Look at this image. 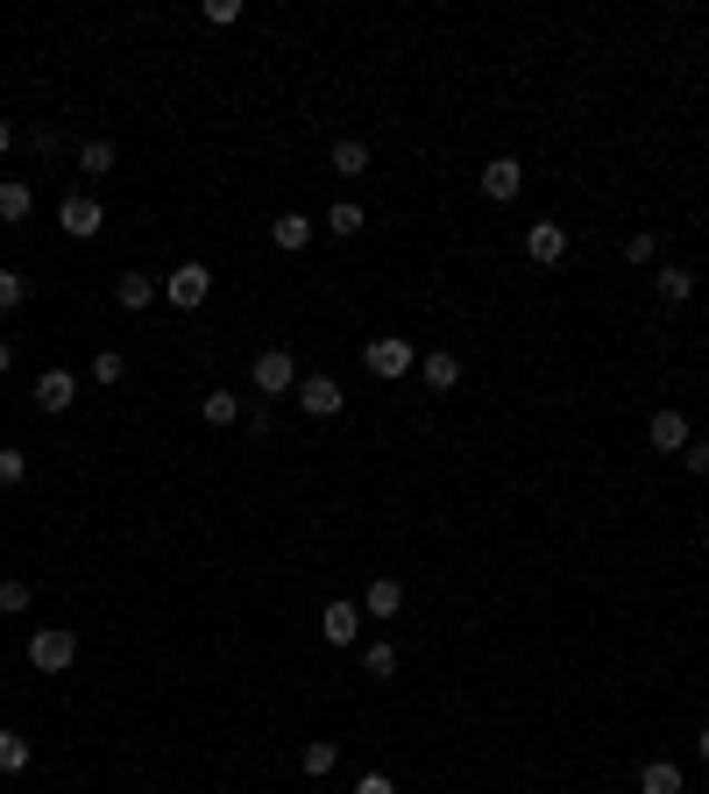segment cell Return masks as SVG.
Here are the masks:
<instances>
[{
	"label": "cell",
	"instance_id": "obj_9",
	"mask_svg": "<svg viewBox=\"0 0 709 794\" xmlns=\"http://www.w3.org/2000/svg\"><path fill=\"white\" fill-rule=\"evenodd\" d=\"M688 440H696V433H688L681 412H653V419H646V448H653V454H681Z\"/></svg>",
	"mask_w": 709,
	"mask_h": 794
},
{
	"label": "cell",
	"instance_id": "obj_29",
	"mask_svg": "<svg viewBox=\"0 0 709 794\" xmlns=\"http://www.w3.org/2000/svg\"><path fill=\"white\" fill-rule=\"evenodd\" d=\"M22 298H29V277L22 269H0V313H14Z\"/></svg>",
	"mask_w": 709,
	"mask_h": 794
},
{
	"label": "cell",
	"instance_id": "obj_19",
	"mask_svg": "<svg viewBox=\"0 0 709 794\" xmlns=\"http://www.w3.org/2000/svg\"><path fill=\"white\" fill-rule=\"evenodd\" d=\"M653 292H660L667 305H688V298H696V277H688L681 263H660V269H653Z\"/></svg>",
	"mask_w": 709,
	"mask_h": 794
},
{
	"label": "cell",
	"instance_id": "obj_1",
	"mask_svg": "<svg viewBox=\"0 0 709 794\" xmlns=\"http://www.w3.org/2000/svg\"><path fill=\"white\" fill-rule=\"evenodd\" d=\"M71 660H79V631L71 625H43L29 638V667L36 674H71Z\"/></svg>",
	"mask_w": 709,
	"mask_h": 794
},
{
	"label": "cell",
	"instance_id": "obj_21",
	"mask_svg": "<svg viewBox=\"0 0 709 794\" xmlns=\"http://www.w3.org/2000/svg\"><path fill=\"white\" fill-rule=\"evenodd\" d=\"M114 164H121V149H114V143H107V135H92V143L79 149V170H86V178H107V170H114Z\"/></svg>",
	"mask_w": 709,
	"mask_h": 794
},
{
	"label": "cell",
	"instance_id": "obj_37",
	"mask_svg": "<svg viewBox=\"0 0 709 794\" xmlns=\"http://www.w3.org/2000/svg\"><path fill=\"white\" fill-rule=\"evenodd\" d=\"M702 547H709V526H702Z\"/></svg>",
	"mask_w": 709,
	"mask_h": 794
},
{
	"label": "cell",
	"instance_id": "obj_22",
	"mask_svg": "<svg viewBox=\"0 0 709 794\" xmlns=\"http://www.w3.org/2000/svg\"><path fill=\"white\" fill-rule=\"evenodd\" d=\"M199 419H206V425H235V419H242V398H235V391H206V398H199Z\"/></svg>",
	"mask_w": 709,
	"mask_h": 794
},
{
	"label": "cell",
	"instance_id": "obj_12",
	"mask_svg": "<svg viewBox=\"0 0 709 794\" xmlns=\"http://www.w3.org/2000/svg\"><path fill=\"white\" fill-rule=\"evenodd\" d=\"M405 610V582L397 575H376L370 589H362V617H397Z\"/></svg>",
	"mask_w": 709,
	"mask_h": 794
},
{
	"label": "cell",
	"instance_id": "obj_18",
	"mask_svg": "<svg viewBox=\"0 0 709 794\" xmlns=\"http://www.w3.org/2000/svg\"><path fill=\"white\" fill-rule=\"evenodd\" d=\"M29 213H36V192H29L22 178H0V220H8V227H22Z\"/></svg>",
	"mask_w": 709,
	"mask_h": 794
},
{
	"label": "cell",
	"instance_id": "obj_28",
	"mask_svg": "<svg viewBox=\"0 0 709 794\" xmlns=\"http://www.w3.org/2000/svg\"><path fill=\"white\" fill-rule=\"evenodd\" d=\"M653 256H660V242L646 235V227H639V235H624V263H631V269H646Z\"/></svg>",
	"mask_w": 709,
	"mask_h": 794
},
{
	"label": "cell",
	"instance_id": "obj_14",
	"mask_svg": "<svg viewBox=\"0 0 709 794\" xmlns=\"http://www.w3.org/2000/svg\"><path fill=\"white\" fill-rule=\"evenodd\" d=\"M355 631H362L355 604H327V610H319V638H327V646H355Z\"/></svg>",
	"mask_w": 709,
	"mask_h": 794
},
{
	"label": "cell",
	"instance_id": "obj_23",
	"mask_svg": "<svg viewBox=\"0 0 709 794\" xmlns=\"http://www.w3.org/2000/svg\"><path fill=\"white\" fill-rule=\"evenodd\" d=\"M362 674H370V682H391V674H397V646H391V638L362 646Z\"/></svg>",
	"mask_w": 709,
	"mask_h": 794
},
{
	"label": "cell",
	"instance_id": "obj_31",
	"mask_svg": "<svg viewBox=\"0 0 709 794\" xmlns=\"http://www.w3.org/2000/svg\"><path fill=\"white\" fill-rule=\"evenodd\" d=\"M681 469H688V476H709V440H688V448H681Z\"/></svg>",
	"mask_w": 709,
	"mask_h": 794
},
{
	"label": "cell",
	"instance_id": "obj_11",
	"mask_svg": "<svg viewBox=\"0 0 709 794\" xmlns=\"http://www.w3.org/2000/svg\"><path fill=\"white\" fill-rule=\"evenodd\" d=\"M483 192H490V199H519V192H525V164L519 157H490L483 164Z\"/></svg>",
	"mask_w": 709,
	"mask_h": 794
},
{
	"label": "cell",
	"instance_id": "obj_34",
	"mask_svg": "<svg viewBox=\"0 0 709 794\" xmlns=\"http://www.w3.org/2000/svg\"><path fill=\"white\" fill-rule=\"evenodd\" d=\"M8 149H14V121H0V157H8Z\"/></svg>",
	"mask_w": 709,
	"mask_h": 794
},
{
	"label": "cell",
	"instance_id": "obj_35",
	"mask_svg": "<svg viewBox=\"0 0 709 794\" xmlns=\"http://www.w3.org/2000/svg\"><path fill=\"white\" fill-rule=\"evenodd\" d=\"M696 759H702V766H709V731H696Z\"/></svg>",
	"mask_w": 709,
	"mask_h": 794
},
{
	"label": "cell",
	"instance_id": "obj_15",
	"mask_svg": "<svg viewBox=\"0 0 709 794\" xmlns=\"http://www.w3.org/2000/svg\"><path fill=\"white\" fill-rule=\"evenodd\" d=\"M313 235H319V227L305 220V213H277V220H270V248H284V256H298Z\"/></svg>",
	"mask_w": 709,
	"mask_h": 794
},
{
	"label": "cell",
	"instance_id": "obj_24",
	"mask_svg": "<svg viewBox=\"0 0 709 794\" xmlns=\"http://www.w3.org/2000/svg\"><path fill=\"white\" fill-rule=\"evenodd\" d=\"M29 759H36V752H29L22 731H0V773H29Z\"/></svg>",
	"mask_w": 709,
	"mask_h": 794
},
{
	"label": "cell",
	"instance_id": "obj_6",
	"mask_svg": "<svg viewBox=\"0 0 709 794\" xmlns=\"http://www.w3.org/2000/svg\"><path fill=\"white\" fill-rule=\"evenodd\" d=\"M292 398H298V412H305V419H334L341 404H348V391H341L334 376H298V391H292Z\"/></svg>",
	"mask_w": 709,
	"mask_h": 794
},
{
	"label": "cell",
	"instance_id": "obj_5",
	"mask_svg": "<svg viewBox=\"0 0 709 794\" xmlns=\"http://www.w3.org/2000/svg\"><path fill=\"white\" fill-rule=\"evenodd\" d=\"M362 362H370V376H383V383H397V376H412V341L383 334V341H370V347H362Z\"/></svg>",
	"mask_w": 709,
	"mask_h": 794
},
{
	"label": "cell",
	"instance_id": "obj_3",
	"mask_svg": "<svg viewBox=\"0 0 709 794\" xmlns=\"http://www.w3.org/2000/svg\"><path fill=\"white\" fill-rule=\"evenodd\" d=\"M164 298L178 305V313H199V305L214 298V269H206V263H178V269L164 277Z\"/></svg>",
	"mask_w": 709,
	"mask_h": 794
},
{
	"label": "cell",
	"instance_id": "obj_13",
	"mask_svg": "<svg viewBox=\"0 0 709 794\" xmlns=\"http://www.w3.org/2000/svg\"><path fill=\"white\" fill-rule=\"evenodd\" d=\"M418 376H426V391L447 398L454 383H462V355H447V347H433V355H418Z\"/></svg>",
	"mask_w": 709,
	"mask_h": 794
},
{
	"label": "cell",
	"instance_id": "obj_17",
	"mask_svg": "<svg viewBox=\"0 0 709 794\" xmlns=\"http://www.w3.org/2000/svg\"><path fill=\"white\" fill-rule=\"evenodd\" d=\"M639 794H688V781H681L674 759H646L639 766Z\"/></svg>",
	"mask_w": 709,
	"mask_h": 794
},
{
	"label": "cell",
	"instance_id": "obj_26",
	"mask_svg": "<svg viewBox=\"0 0 709 794\" xmlns=\"http://www.w3.org/2000/svg\"><path fill=\"white\" fill-rule=\"evenodd\" d=\"M29 604H36V589L22 582V575H8V582H0V610H8V617H22Z\"/></svg>",
	"mask_w": 709,
	"mask_h": 794
},
{
	"label": "cell",
	"instance_id": "obj_30",
	"mask_svg": "<svg viewBox=\"0 0 709 794\" xmlns=\"http://www.w3.org/2000/svg\"><path fill=\"white\" fill-rule=\"evenodd\" d=\"M22 476H29V454L22 448H0V490H14Z\"/></svg>",
	"mask_w": 709,
	"mask_h": 794
},
{
	"label": "cell",
	"instance_id": "obj_4",
	"mask_svg": "<svg viewBox=\"0 0 709 794\" xmlns=\"http://www.w3.org/2000/svg\"><path fill=\"white\" fill-rule=\"evenodd\" d=\"M57 227H65L71 242H92L107 227V206L92 199V192H65V206H57Z\"/></svg>",
	"mask_w": 709,
	"mask_h": 794
},
{
	"label": "cell",
	"instance_id": "obj_7",
	"mask_svg": "<svg viewBox=\"0 0 709 794\" xmlns=\"http://www.w3.org/2000/svg\"><path fill=\"white\" fill-rule=\"evenodd\" d=\"M525 256L540 263V269H553V263L568 256V227H561V220H532V227H525Z\"/></svg>",
	"mask_w": 709,
	"mask_h": 794
},
{
	"label": "cell",
	"instance_id": "obj_27",
	"mask_svg": "<svg viewBox=\"0 0 709 794\" xmlns=\"http://www.w3.org/2000/svg\"><path fill=\"white\" fill-rule=\"evenodd\" d=\"M327 227H334V235H348V242H355V235H362V227H370V220H362V206H355V199H341V206L327 213Z\"/></svg>",
	"mask_w": 709,
	"mask_h": 794
},
{
	"label": "cell",
	"instance_id": "obj_2",
	"mask_svg": "<svg viewBox=\"0 0 709 794\" xmlns=\"http://www.w3.org/2000/svg\"><path fill=\"white\" fill-rule=\"evenodd\" d=\"M248 383H256V398H292V391H298V362H292V347H263L256 370H248Z\"/></svg>",
	"mask_w": 709,
	"mask_h": 794
},
{
	"label": "cell",
	"instance_id": "obj_20",
	"mask_svg": "<svg viewBox=\"0 0 709 794\" xmlns=\"http://www.w3.org/2000/svg\"><path fill=\"white\" fill-rule=\"evenodd\" d=\"M327 164L341 170V178H362V170H370V143H355V135H341V143L327 149Z\"/></svg>",
	"mask_w": 709,
	"mask_h": 794
},
{
	"label": "cell",
	"instance_id": "obj_8",
	"mask_svg": "<svg viewBox=\"0 0 709 794\" xmlns=\"http://www.w3.org/2000/svg\"><path fill=\"white\" fill-rule=\"evenodd\" d=\"M164 298V277H142V269H121L114 277V305L121 313H142V305H157Z\"/></svg>",
	"mask_w": 709,
	"mask_h": 794
},
{
	"label": "cell",
	"instance_id": "obj_33",
	"mask_svg": "<svg viewBox=\"0 0 709 794\" xmlns=\"http://www.w3.org/2000/svg\"><path fill=\"white\" fill-rule=\"evenodd\" d=\"M355 794H397V787H391V773H362Z\"/></svg>",
	"mask_w": 709,
	"mask_h": 794
},
{
	"label": "cell",
	"instance_id": "obj_32",
	"mask_svg": "<svg viewBox=\"0 0 709 794\" xmlns=\"http://www.w3.org/2000/svg\"><path fill=\"white\" fill-rule=\"evenodd\" d=\"M206 22H220V29L242 22V0H206Z\"/></svg>",
	"mask_w": 709,
	"mask_h": 794
},
{
	"label": "cell",
	"instance_id": "obj_25",
	"mask_svg": "<svg viewBox=\"0 0 709 794\" xmlns=\"http://www.w3.org/2000/svg\"><path fill=\"white\" fill-rule=\"evenodd\" d=\"M128 376V355L121 347H100V355H92V383H121Z\"/></svg>",
	"mask_w": 709,
	"mask_h": 794
},
{
	"label": "cell",
	"instance_id": "obj_36",
	"mask_svg": "<svg viewBox=\"0 0 709 794\" xmlns=\"http://www.w3.org/2000/svg\"><path fill=\"white\" fill-rule=\"evenodd\" d=\"M0 370H14V347L8 341H0Z\"/></svg>",
	"mask_w": 709,
	"mask_h": 794
},
{
	"label": "cell",
	"instance_id": "obj_16",
	"mask_svg": "<svg viewBox=\"0 0 709 794\" xmlns=\"http://www.w3.org/2000/svg\"><path fill=\"white\" fill-rule=\"evenodd\" d=\"M334 766H341V745L334 738H305L298 745V773H305V781H327Z\"/></svg>",
	"mask_w": 709,
	"mask_h": 794
},
{
	"label": "cell",
	"instance_id": "obj_10",
	"mask_svg": "<svg viewBox=\"0 0 709 794\" xmlns=\"http://www.w3.org/2000/svg\"><path fill=\"white\" fill-rule=\"evenodd\" d=\"M71 398H79V383H71V370H43L36 376V412H71Z\"/></svg>",
	"mask_w": 709,
	"mask_h": 794
}]
</instances>
